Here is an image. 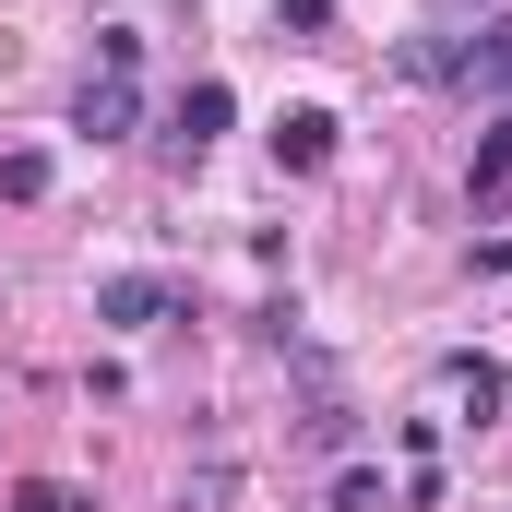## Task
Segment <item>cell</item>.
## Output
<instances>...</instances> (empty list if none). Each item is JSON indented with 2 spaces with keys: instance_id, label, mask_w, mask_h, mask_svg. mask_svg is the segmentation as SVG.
<instances>
[{
  "instance_id": "obj_5",
  "label": "cell",
  "mask_w": 512,
  "mask_h": 512,
  "mask_svg": "<svg viewBox=\"0 0 512 512\" xmlns=\"http://www.w3.org/2000/svg\"><path fill=\"white\" fill-rule=\"evenodd\" d=\"M441 393H453V405H465L477 429H489V417H501V405H512V382H501V370H489V358H441Z\"/></svg>"
},
{
  "instance_id": "obj_1",
  "label": "cell",
  "mask_w": 512,
  "mask_h": 512,
  "mask_svg": "<svg viewBox=\"0 0 512 512\" xmlns=\"http://www.w3.org/2000/svg\"><path fill=\"white\" fill-rule=\"evenodd\" d=\"M131 120H143V84L96 60V72H84V96H72V131H84V143H120Z\"/></svg>"
},
{
  "instance_id": "obj_7",
  "label": "cell",
  "mask_w": 512,
  "mask_h": 512,
  "mask_svg": "<svg viewBox=\"0 0 512 512\" xmlns=\"http://www.w3.org/2000/svg\"><path fill=\"white\" fill-rule=\"evenodd\" d=\"M36 191H48V155L12 143V155H0V203H36Z\"/></svg>"
},
{
  "instance_id": "obj_6",
  "label": "cell",
  "mask_w": 512,
  "mask_h": 512,
  "mask_svg": "<svg viewBox=\"0 0 512 512\" xmlns=\"http://www.w3.org/2000/svg\"><path fill=\"white\" fill-rule=\"evenodd\" d=\"M227 108H239V96H227V84H191V96H179V143H191V155H203V143H215V131H227Z\"/></svg>"
},
{
  "instance_id": "obj_2",
  "label": "cell",
  "mask_w": 512,
  "mask_h": 512,
  "mask_svg": "<svg viewBox=\"0 0 512 512\" xmlns=\"http://www.w3.org/2000/svg\"><path fill=\"white\" fill-rule=\"evenodd\" d=\"M167 310H179L167 274H108V286H96V322H108V334H155Z\"/></svg>"
},
{
  "instance_id": "obj_8",
  "label": "cell",
  "mask_w": 512,
  "mask_h": 512,
  "mask_svg": "<svg viewBox=\"0 0 512 512\" xmlns=\"http://www.w3.org/2000/svg\"><path fill=\"white\" fill-rule=\"evenodd\" d=\"M12 512H96V501H84L72 477H24V489H12Z\"/></svg>"
},
{
  "instance_id": "obj_11",
  "label": "cell",
  "mask_w": 512,
  "mask_h": 512,
  "mask_svg": "<svg viewBox=\"0 0 512 512\" xmlns=\"http://www.w3.org/2000/svg\"><path fill=\"white\" fill-rule=\"evenodd\" d=\"M274 24H286V36H322V24H334V0H274Z\"/></svg>"
},
{
  "instance_id": "obj_9",
  "label": "cell",
  "mask_w": 512,
  "mask_h": 512,
  "mask_svg": "<svg viewBox=\"0 0 512 512\" xmlns=\"http://www.w3.org/2000/svg\"><path fill=\"white\" fill-rule=\"evenodd\" d=\"M465 179H477V191H501V179H512V120L489 131V143H477V155H465Z\"/></svg>"
},
{
  "instance_id": "obj_3",
  "label": "cell",
  "mask_w": 512,
  "mask_h": 512,
  "mask_svg": "<svg viewBox=\"0 0 512 512\" xmlns=\"http://www.w3.org/2000/svg\"><path fill=\"white\" fill-rule=\"evenodd\" d=\"M334 143H346L334 108H286V120H274V155H286L298 179H322V167H334Z\"/></svg>"
},
{
  "instance_id": "obj_10",
  "label": "cell",
  "mask_w": 512,
  "mask_h": 512,
  "mask_svg": "<svg viewBox=\"0 0 512 512\" xmlns=\"http://www.w3.org/2000/svg\"><path fill=\"white\" fill-rule=\"evenodd\" d=\"M334 512H382V465H346L334 477Z\"/></svg>"
},
{
  "instance_id": "obj_4",
  "label": "cell",
  "mask_w": 512,
  "mask_h": 512,
  "mask_svg": "<svg viewBox=\"0 0 512 512\" xmlns=\"http://www.w3.org/2000/svg\"><path fill=\"white\" fill-rule=\"evenodd\" d=\"M453 84L465 96H512V24H489L477 48H453Z\"/></svg>"
}]
</instances>
